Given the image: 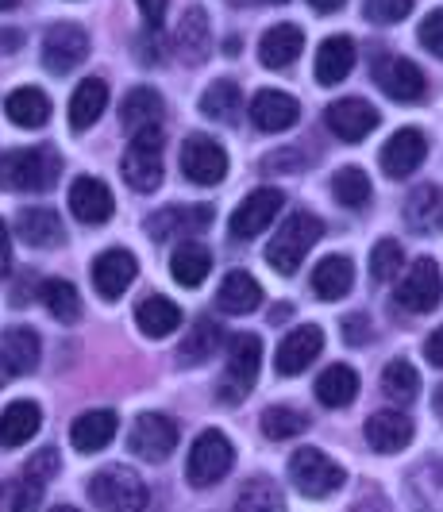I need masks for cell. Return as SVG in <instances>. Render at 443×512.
I'll return each instance as SVG.
<instances>
[{"mask_svg": "<svg viewBox=\"0 0 443 512\" xmlns=\"http://www.w3.org/2000/svg\"><path fill=\"white\" fill-rule=\"evenodd\" d=\"M370 178H366L359 166H343L336 178H332V197H336L339 205L347 208H366L370 205Z\"/></svg>", "mask_w": 443, "mask_h": 512, "instance_id": "obj_44", "label": "cell"}, {"mask_svg": "<svg viewBox=\"0 0 443 512\" xmlns=\"http://www.w3.org/2000/svg\"><path fill=\"white\" fill-rule=\"evenodd\" d=\"M316 401L324 405V409H347L355 397H359V374L351 370V366H328L320 378H316Z\"/></svg>", "mask_w": 443, "mask_h": 512, "instance_id": "obj_36", "label": "cell"}, {"mask_svg": "<svg viewBox=\"0 0 443 512\" xmlns=\"http://www.w3.org/2000/svg\"><path fill=\"white\" fill-rule=\"evenodd\" d=\"M182 174L193 185H220L228 174V154L209 135H189L182 143Z\"/></svg>", "mask_w": 443, "mask_h": 512, "instance_id": "obj_12", "label": "cell"}, {"mask_svg": "<svg viewBox=\"0 0 443 512\" xmlns=\"http://www.w3.org/2000/svg\"><path fill=\"white\" fill-rule=\"evenodd\" d=\"M351 285H355V266H351V258L328 255L316 262L313 293L320 297V301H339V297H347Z\"/></svg>", "mask_w": 443, "mask_h": 512, "instance_id": "obj_37", "label": "cell"}, {"mask_svg": "<svg viewBox=\"0 0 443 512\" xmlns=\"http://www.w3.org/2000/svg\"><path fill=\"white\" fill-rule=\"evenodd\" d=\"M220 343H224V332H220V324L216 320H197L189 335H185V343L178 347V362L182 366H201L205 359H212L216 351H220Z\"/></svg>", "mask_w": 443, "mask_h": 512, "instance_id": "obj_38", "label": "cell"}, {"mask_svg": "<svg viewBox=\"0 0 443 512\" xmlns=\"http://www.w3.org/2000/svg\"><path fill=\"white\" fill-rule=\"evenodd\" d=\"M209 224H212V205H178L147 216V235L155 243H166L174 235H201Z\"/></svg>", "mask_w": 443, "mask_h": 512, "instance_id": "obj_18", "label": "cell"}, {"mask_svg": "<svg viewBox=\"0 0 443 512\" xmlns=\"http://www.w3.org/2000/svg\"><path fill=\"white\" fill-rule=\"evenodd\" d=\"M370 320H366L363 312H355V316H347L343 320V339L351 343V347H363V343H370Z\"/></svg>", "mask_w": 443, "mask_h": 512, "instance_id": "obj_49", "label": "cell"}, {"mask_svg": "<svg viewBox=\"0 0 443 512\" xmlns=\"http://www.w3.org/2000/svg\"><path fill=\"white\" fill-rule=\"evenodd\" d=\"M282 205H286L282 189L262 185L255 193H247L243 205L232 212V235L235 239H255V235H262V231L270 228V220L282 212Z\"/></svg>", "mask_w": 443, "mask_h": 512, "instance_id": "obj_13", "label": "cell"}, {"mask_svg": "<svg viewBox=\"0 0 443 512\" xmlns=\"http://www.w3.org/2000/svg\"><path fill=\"white\" fill-rule=\"evenodd\" d=\"M351 512H393V505L378 493V489H370V493H363V497L355 501V509Z\"/></svg>", "mask_w": 443, "mask_h": 512, "instance_id": "obj_51", "label": "cell"}, {"mask_svg": "<svg viewBox=\"0 0 443 512\" xmlns=\"http://www.w3.org/2000/svg\"><path fill=\"white\" fill-rule=\"evenodd\" d=\"M51 512H78V509H74V505H54Z\"/></svg>", "mask_w": 443, "mask_h": 512, "instance_id": "obj_57", "label": "cell"}, {"mask_svg": "<svg viewBox=\"0 0 443 512\" xmlns=\"http://www.w3.org/2000/svg\"><path fill=\"white\" fill-rule=\"evenodd\" d=\"M417 39H420V47H424V51H432L436 58H443V8L428 12V16L420 20Z\"/></svg>", "mask_w": 443, "mask_h": 512, "instance_id": "obj_48", "label": "cell"}, {"mask_svg": "<svg viewBox=\"0 0 443 512\" xmlns=\"http://www.w3.org/2000/svg\"><path fill=\"white\" fill-rule=\"evenodd\" d=\"M366 443L378 451V455H397L413 443V420L405 412L382 409L366 420Z\"/></svg>", "mask_w": 443, "mask_h": 512, "instance_id": "obj_20", "label": "cell"}, {"mask_svg": "<svg viewBox=\"0 0 443 512\" xmlns=\"http://www.w3.org/2000/svg\"><path fill=\"white\" fill-rule=\"evenodd\" d=\"M135 4H139V12H143L147 27L158 31V27H162V16H166V8H170V0H135Z\"/></svg>", "mask_w": 443, "mask_h": 512, "instance_id": "obj_50", "label": "cell"}, {"mask_svg": "<svg viewBox=\"0 0 443 512\" xmlns=\"http://www.w3.org/2000/svg\"><path fill=\"white\" fill-rule=\"evenodd\" d=\"M432 409L440 412V420H443V385L436 389V397H432Z\"/></svg>", "mask_w": 443, "mask_h": 512, "instance_id": "obj_55", "label": "cell"}, {"mask_svg": "<svg viewBox=\"0 0 443 512\" xmlns=\"http://www.w3.org/2000/svg\"><path fill=\"white\" fill-rule=\"evenodd\" d=\"M316 12H336V8H343L347 0H309Z\"/></svg>", "mask_w": 443, "mask_h": 512, "instance_id": "obj_54", "label": "cell"}, {"mask_svg": "<svg viewBox=\"0 0 443 512\" xmlns=\"http://www.w3.org/2000/svg\"><path fill=\"white\" fill-rule=\"evenodd\" d=\"M382 393L397 401V405H409V401H417L420 393V374L413 362L405 359H393L386 370H382Z\"/></svg>", "mask_w": 443, "mask_h": 512, "instance_id": "obj_42", "label": "cell"}, {"mask_svg": "<svg viewBox=\"0 0 443 512\" xmlns=\"http://www.w3.org/2000/svg\"><path fill=\"white\" fill-rule=\"evenodd\" d=\"M135 274H139L135 255L124 251V247H112V251L97 255V262H93V285H97L101 297H120V293H128V285L135 282Z\"/></svg>", "mask_w": 443, "mask_h": 512, "instance_id": "obj_21", "label": "cell"}, {"mask_svg": "<svg viewBox=\"0 0 443 512\" xmlns=\"http://www.w3.org/2000/svg\"><path fill=\"white\" fill-rule=\"evenodd\" d=\"M158 120H162V97H158V89H151V85L131 89L128 97H124V104H120V124H124L128 135L158 128Z\"/></svg>", "mask_w": 443, "mask_h": 512, "instance_id": "obj_34", "label": "cell"}, {"mask_svg": "<svg viewBox=\"0 0 443 512\" xmlns=\"http://www.w3.org/2000/svg\"><path fill=\"white\" fill-rule=\"evenodd\" d=\"M309 416L301 409H289V405H270L262 412V436L266 439H293L301 432H309Z\"/></svg>", "mask_w": 443, "mask_h": 512, "instance_id": "obj_43", "label": "cell"}, {"mask_svg": "<svg viewBox=\"0 0 443 512\" xmlns=\"http://www.w3.org/2000/svg\"><path fill=\"white\" fill-rule=\"evenodd\" d=\"M405 224L420 235L443 231V189L440 185H417L405 201Z\"/></svg>", "mask_w": 443, "mask_h": 512, "instance_id": "obj_28", "label": "cell"}, {"mask_svg": "<svg viewBox=\"0 0 443 512\" xmlns=\"http://www.w3.org/2000/svg\"><path fill=\"white\" fill-rule=\"evenodd\" d=\"M182 308L174 305L170 297H158V293H151V297H143L139 305H135V324H139V332L151 335V339H166V335H174L178 328H182Z\"/></svg>", "mask_w": 443, "mask_h": 512, "instance_id": "obj_26", "label": "cell"}, {"mask_svg": "<svg viewBox=\"0 0 443 512\" xmlns=\"http://www.w3.org/2000/svg\"><path fill=\"white\" fill-rule=\"evenodd\" d=\"M39 366V335L31 328H8L0 335V385L24 378Z\"/></svg>", "mask_w": 443, "mask_h": 512, "instance_id": "obj_17", "label": "cell"}, {"mask_svg": "<svg viewBox=\"0 0 443 512\" xmlns=\"http://www.w3.org/2000/svg\"><path fill=\"white\" fill-rule=\"evenodd\" d=\"M209 270H212V255L201 243H182L174 251V258H170V274L185 289H197V285L209 278Z\"/></svg>", "mask_w": 443, "mask_h": 512, "instance_id": "obj_39", "label": "cell"}, {"mask_svg": "<svg viewBox=\"0 0 443 512\" xmlns=\"http://www.w3.org/2000/svg\"><path fill=\"white\" fill-rule=\"evenodd\" d=\"M324 124L343 143H363L366 135L378 128V108L366 104L363 97H343V101L328 104Z\"/></svg>", "mask_w": 443, "mask_h": 512, "instance_id": "obj_14", "label": "cell"}, {"mask_svg": "<svg viewBox=\"0 0 443 512\" xmlns=\"http://www.w3.org/2000/svg\"><path fill=\"white\" fill-rule=\"evenodd\" d=\"M216 305L228 316H247V312H255L262 305V285L247 270H232L216 289Z\"/></svg>", "mask_w": 443, "mask_h": 512, "instance_id": "obj_30", "label": "cell"}, {"mask_svg": "<svg viewBox=\"0 0 443 512\" xmlns=\"http://www.w3.org/2000/svg\"><path fill=\"white\" fill-rule=\"evenodd\" d=\"M201 112H205L209 120H216V124L232 128V124H239V116H243V89L235 85L232 77L212 81L209 89L201 93Z\"/></svg>", "mask_w": 443, "mask_h": 512, "instance_id": "obj_35", "label": "cell"}, {"mask_svg": "<svg viewBox=\"0 0 443 512\" xmlns=\"http://www.w3.org/2000/svg\"><path fill=\"white\" fill-rule=\"evenodd\" d=\"M235 462V447L232 439L224 436L220 428H209V432H201L197 443H193V451H189V462H185V478L193 482L197 489L205 486H216L228 470H232Z\"/></svg>", "mask_w": 443, "mask_h": 512, "instance_id": "obj_7", "label": "cell"}, {"mask_svg": "<svg viewBox=\"0 0 443 512\" xmlns=\"http://www.w3.org/2000/svg\"><path fill=\"white\" fill-rule=\"evenodd\" d=\"M8 270H12V235L0 220V278H8Z\"/></svg>", "mask_w": 443, "mask_h": 512, "instance_id": "obj_53", "label": "cell"}, {"mask_svg": "<svg viewBox=\"0 0 443 512\" xmlns=\"http://www.w3.org/2000/svg\"><path fill=\"white\" fill-rule=\"evenodd\" d=\"M108 108V85L105 77H85L78 89H74V97H70V128L78 131H89L97 120H101V112Z\"/></svg>", "mask_w": 443, "mask_h": 512, "instance_id": "obj_29", "label": "cell"}, {"mask_svg": "<svg viewBox=\"0 0 443 512\" xmlns=\"http://www.w3.org/2000/svg\"><path fill=\"white\" fill-rule=\"evenodd\" d=\"M43 428V412L35 401H12L0 412V447H24L39 436Z\"/></svg>", "mask_w": 443, "mask_h": 512, "instance_id": "obj_27", "label": "cell"}, {"mask_svg": "<svg viewBox=\"0 0 443 512\" xmlns=\"http://www.w3.org/2000/svg\"><path fill=\"white\" fill-rule=\"evenodd\" d=\"M209 43H212V27L205 8H189L182 20H178V31H174V54L182 58L185 66H197L209 54Z\"/></svg>", "mask_w": 443, "mask_h": 512, "instance_id": "obj_25", "label": "cell"}, {"mask_svg": "<svg viewBox=\"0 0 443 512\" xmlns=\"http://www.w3.org/2000/svg\"><path fill=\"white\" fill-rule=\"evenodd\" d=\"M20 0H0V12H8V8H16Z\"/></svg>", "mask_w": 443, "mask_h": 512, "instance_id": "obj_56", "label": "cell"}, {"mask_svg": "<svg viewBox=\"0 0 443 512\" xmlns=\"http://www.w3.org/2000/svg\"><path fill=\"white\" fill-rule=\"evenodd\" d=\"M116 428H120L116 412L108 409L81 412L78 420L70 424V443H74V451H81V455H97V451H105L108 443L116 439Z\"/></svg>", "mask_w": 443, "mask_h": 512, "instance_id": "obj_22", "label": "cell"}, {"mask_svg": "<svg viewBox=\"0 0 443 512\" xmlns=\"http://www.w3.org/2000/svg\"><path fill=\"white\" fill-rule=\"evenodd\" d=\"M43 478H35V474H27L24 470V478L12 486V505L8 509L12 512H35L39 509V501H43Z\"/></svg>", "mask_w": 443, "mask_h": 512, "instance_id": "obj_46", "label": "cell"}, {"mask_svg": "<svg viewBox=\"0 0 443 512\" xmlns=\"http://www.w3.org/2000/svg\"><path fill=\"white\" fill-rule=\"evenodd\" d=\"M440 297H443V274L432 258L413 262L409 274L397 285V305L405 308V312H417V316L432 312V308L440 305Z\"/></svg>", "mask_w": 443, "mask_h": 512, "instance_id": "obj_11", "label": "cell"}, {"mask_svg": "<svg viewBox=\"0 0 443 512\" xmlns=\"http://www.w3.org/2000/svg\"><path fill=\"white\" fill-rule=\"evenodd\" d=\"M424 158H428V139H424V131H417V128L393 131L390 143L378 154V162H382V170H386L390 178H409V174H417Z\"/></svg>", "mask_w": 443, "mask_h": 512, "instance_id": "obj_15", "label": "cell"}, {"mask_svg": "<svg viewBox=\"0 0 443 512\" xmlns=\"http://www.w3.org/2000/svg\"><path fill=\"white\" fill-rule=\"evenodd\" d=\"M374 81H378V89L390 101H401V104H413L428 93L424 70H420L417 62L401 58V54H378L374 58Z\"/></svg>", "mask_w": 443, "mask_h": 512, "instance_id": "obj_8", "label": "cell"}, {"mask_svg": "<svg viewBox=\"0 0 443 512\" xmlns=\"http://www.w3.org/2000/svg\"><path fill=\"white\" fill-rule=\"evenodd\" d=\"M232 4H266V0H232Z\"/></svg>", "mask_w": 443, "mask_h": 512, "instance_id": "obj_58", "label": "cell"}, {"mask_svg": "<svg viewBox=\"0 0 443 512\" xmlns=\"http://www.w3.org/2000/svg\"><path fill=\"white\" fill-rule=\"evenodd\" d=\"M424 355H428L432 366H440L443 370V328H436V332L424 339Z\"/></svg>", "mask_w": 443, "mask_h": 512, "instance_id": "obj_52", "label": "cell"}, {"mask_svg": "<svg viewBox=\"0 0 443 512\" xmlns=\"http://www.w3.org/2000/svg\"><path fill=\"white\" fill-rule=\"evenodd\" d=\"M178 439H182V428H178L170 416H162V412H143V416L135 420V428H131L128 447L139 459L166 462L178 451Z\"/></svg>", "mask_w": 443, "mask_h": 512, "instance_id": "obj_9", "label": "cell"}, {"mask_svg": "<svg viewBox=\"0 0 443 512\" xmlns=\"http://www.w3.org/2000/svg\"><path fill=\"white\" fill-rule=\"evenodd\" d=\"M120 174L135 193H155L162 185V131L147 128L131 135L124 162H120Z\"/></svg>", "mask_w": 443, "mask_h": 512, "instance_id": "obj_6", "label": "cell"}, {"mask_svg": "<svg viewBox=\"0 0 443 512\" xmlns=\"http://www.w3.org/2000/svg\"><path fill=\"white\" fill-rule=\"evenodd\" d=\"M363 12L374 24H401L413 12V0H363Z\"/></svg>", "mask_w": 443, "mask_h": 512, "instance_id": "obj_47", "label": "cell"}, {"mask_svg": "<svg viewBox=\"0 0 443 512\" xmlns=\"http://www.w3.org/2000/svg\"><path fill=\"white\" fill-rule=\"evenodd\" d=\"M320 235H324V224H320V216L313 212H293L286 216V224L278 228V235L270 239V247H266V262L278 270V274H297V266L305 262V255L313 251L316 243H320Z\"/></svg>", "mask_w": 443, "mask_h": 512, "instance_id": "obj_2", "label": "cell"}, {"mask_svg": "<svg viewBox=\"0 0 443 512\" xmlns=\"http://www.w3.org/2000/svg\"><path fill=\"white\" fill-rule=\"evenodd\" d=\"M313 70H316V81H320V85H339L343 77L355 70V43H351L347 35L324 39L320 51H316Z\"/></svg>", "mask_w": 443, "mask_h": 512, "instance_id": "obj_33", "label": "cell"}, {"mask_svg": "<svg viewBox=\"0 0 443 512\" xmlns=\"http://www.w3.org/2000/svg\"><path fill=\"white\" fill-rule=\"evenodd\" d=\"M235 512H286V497L270 478H251L235 493Z\"/></svg>", "mask_w": 443, "mask_h": 512, "instance_id": "obj_40", "label": "cell"}, {"mask_svg": "<svg viewBox=\"0 0 443 512\" xmlns=\"http://www.w3.org/2000/svg\"><path fill=\"white\" fill-rule=\"evenodd\" d=\"M62 174V158L54 147H27V151L0 154V189L8 193H47Z\"/></svg>", "mask_w": 443, "mask_h": 512, "instance_id": "obj_1", "label": "cell"}, {"mask_svg": "<svg viewBox=\"0 0 443 512\" xmlns=\"http://www.w3.org/2000/svg\"><path fill=\"white\" fill-rule=\"evenodd\" d=\"M70 212L78 216L81 224H105V220H112V212H116V201H112L105 181L78 178L70 185Z\"/></svg>", "mask_w": 443, "mask_h": 512, "instance_id": "obj_23", "label": "cell"}, {"mask_svg": "<svg viewBox=\"0 0 443 512\" xmlns=\"http://www.w3.org/2000/svg\"><path fill=\"white\" fill-rule=\"evenodd\" d=\"M301 120V104L293 101L282 89H262L251 101V124L266 135H278V131H289Z\"/></svg>", "mask_w": 443, "mask_h": 512, "instance_id": "obj_19", "label": "cell"}, {"mask_svg": "<svg viewBox=\"0 0 443 512\" xmlns=\"http://www.w3.org/2000/svg\"><path fill=\"white\" fill-rule=\"evenodd\" d=\"M259 366H262V339L251 332H239L228 343V362H224V374H220V401L224 405H239L255 382H259Z\"/></svg>", "mask_w": 443, "mask_h": 512, "instance_id": "obj_5", "label": "cell"}, {"mask_svg": "<svg viewBox=\"0 0 443 512\" xmlns=\"http://www.w3.org/2000/svg\"><path fill=\"white\" fill-rule=\"evenodd\" d=\"M4 112H8V120H12L16 128L35 131V128H43V124L51 120V97H47L43 89H35V85H24V89L8 93Z\"/></svg>", "mask_w": 443, "mask_h": 512, "instance_id": "obj_32", "label": "cell"}, {"mask_svg": "<svg viewBox=\"0 0 443 512\" xmlns=\"http://www.w3.org/2000/svg\"><path fill=\"white\" fill-rule=\"evenodd\" d=\"M85 58H89V35L78 24H54L43 35V66H47V74H74Z\"/></svg>", "mask_w": 443, "mask_h": 512, "instance_id": "obj_10", "label": "cell"}, {"mask_svg": "<svg viewBox=\"0 0 443 512\" xmlns=\"http://www.w3.org/2000/svg\"><path fill=\"white\" fill-rule=\"evenodd\" d=\"M305 51V31L297 24H274L259 43V58L266 70H286Z\"/></svg>", "mask_w": 443, "mask_h": 512, "instance_id": "obj_24", "label": "cell"}, {"mask_svg": "<svg viewBox=\"0 0 443 512\" xmlns=\"http://www.w3.org/2000/svg\"><path fill=\"white\" fill-rule=\"evenodd\" d=\"M289 482H293V489H297L301 497L324 501V497H332V493L343 489L347 474H343V466H339L336 459H328L320 447H301V451H293V459H289Z\"/></svg>", "mask_w": 443, "mask_h": 512, "instance_id": "obj_4", "label": "cell"}, {"mask_svg": "<svg viewBox=\"0 0 443 512\" xmlns=\"http://www.w3.org/2000/svg\"><path fill=\"white\" fill-rule=\"evenodd\" d=\"M89 497L101 512H143L151 493L131 466H105L89 478Z\"/></svg>", "mask_w": 443, "mask_h": 512, "instance_id": "obj_3", "label": "cell"}, {"mask_svg": "<svg viewBox=\"0 0 443 512\" xmlns=\"http://www.w3.org/2000/svg\"><path fill=\"white\" fill-rule=\"evenodd\" d=\"M39 297H43V305H47V312H51L54 320H62V324H78L81 293L70 282H62V278H51V282L39 285Z\"/></svg>", "mask_w": 443, "mask_h": 512, "instance_id": "obj_41", "label": "cell"}, {"mask_svg": "<svg viewBox=\"0 0 443 512\" xmlns=\"http://www.w3.org/2000/svg\"><path fill=\"white\" fill-rule=\"evenodd\" d=\"M16 231H20V239H24L27 247H58V243L66 239V228H62L58 212L43 205L24 208V212L16 216Z\"/></svg>", "mask_w": 443, "mask_h": 512, "instance_id": "obj_31", "label": "cell"}, {"mask_svg": "<svg viewBox=\"0 0 443 512\" xmlns=\"http://www.w3.org/2000/svg\"><path fill=\"white\" fill-rule=\"evenodd\" d=\"M320 351H324V332L316 328V324H301V328H293V332L278 343V355H274V366H278V374H301V370H309L313 359H320Z\"/></svg>", "mask_w": 443, "mask_h": 512, "instance_id": "obj_16", "label": "cell"}, {"mask_svg": "<svg viewBox=\"0 0 443 512\" xmlns=\"http://www.w3.org/2000/svg\"><path fill=\"white\" fill-rule=\"evenodd\" d=\"M401 262H405V251H401L397 239L374 243V251H370V278L374 282H393L401 274Z\"/></svg>", "mask_w": 443, "mask_h": 512, "instance_id": "obj_45", "label": "cell"}]
</instances>
